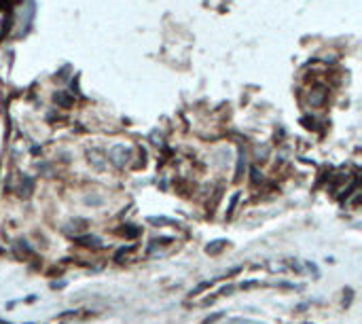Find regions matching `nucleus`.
Listing matches in <instances>:
<instances>
[{
	"label": "nucleus",
	"mask_w": 362,
	"mask_h": 324,
	"mask_svg": "<svg viewBox=\"0 0 362 324\" xmlns=\"http://www.w3.org/2000/svg\"><path fill=\"white\" fill-rule=\"evenodd\" d=\"M110 157L117 161V163H121L123 165L125 163V159H127V151L123 149V146H115V149L110 151Z\"/></svg>",
	"instance_id": "1"
}]
</instances>
